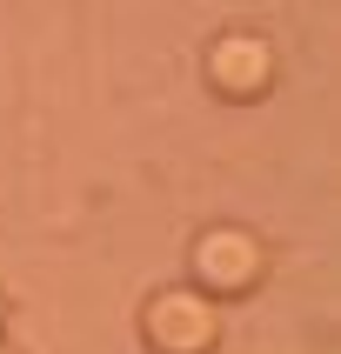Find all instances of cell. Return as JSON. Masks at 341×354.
<instances>
[{"label": "cell", "instance_id": "obj_1", "mask_svg": "<svg viewBox=\"0 0 341 354\" xmlns=\"http://www.w3.org/2000/svg\"><path fill=\"white\" fill-rule=\"evenodd\" d=\"M214 301L201 295V288H167V295L147 301V315H140V335L154 354H214Z\"/></svg>", "mask_w": 341, "mask_h": 354}, {"label": "cell", "instance_id": "obj_2", "mask_svg": "<svg viewBox=\"0 0 341 354\" xmlns=\"http://www.w3.org/2000/svg\"><path fill=\"white\" fill-rule=\"evenodd\" d=\"M261 281V241L248 227H208L194 241V288L208 301H234Z\"/></svg>", "mask_w": 341, "mask_h": 354}, {"label": "cell", "instance_id": "obj_3", "mask_svg": "<svg viewBox=\"0 0 341 354\" xmlns=\"http://www.w3.org/2000/svg\"><path fill=\"white\" fill-rule=\"evenodd\" d=\"M208 74H214V94L261 100V94H268V80H275V47H268L261 34H228V40H214Z\"/></svg>", "mask_w": 341, "mask_h": 354}, {"label": "cell", "instance_id": "obj_4", "mask_svg": "<svg viewBox=\"0 0 341 354\" xmlns=\"http://www.w3.org/2000/svg\"><path fill=\"white\" fill-rule=\"evenodd\" d=\"M0 321H7V301H0Z\"/></svg>", "mask_w": 341, "mask_h": 354}, {"label": "cell", "instance_id": "obj_5", "mask_svg": "<svg viewBox=\"0 0 341 354\" xmlns=\"http://www.w3.org/2000/svg\"><path fill=\"white\" fill-rule=\"evenodd\" d=\"M0 354H14V348H0Z\"/></svg>", "mask_w": 341, "mask_h": 354}]
</instances>
